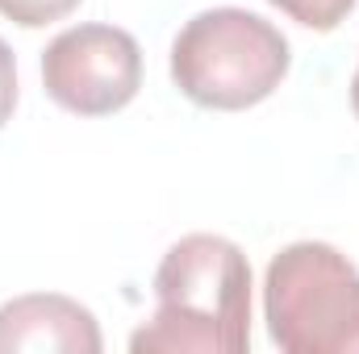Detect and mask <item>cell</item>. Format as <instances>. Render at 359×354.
<instances>
[{"label":"cell","mask_w":359,"mask_h":354,"mask_svg":"<svg viewBox=\"0 0 359 354\" xmlns=\"http://www.w3.org/2000/svg\"><path fill=\"white\" fill-rule=\"evenodd\" d=\"M351 108H355V117H359V67H355V80H351Z\"/></svg>","instance_id":"9c48e42d"},{"label":"cell","mask_w":359,"mask_h":354,"mask_svg":"<svg viewBox=\"0 0 359 354\" xmlns=\"http://www.w3.org/2000/svg\"><path fill=\"white\" fill-rule=\"evenodd\" d=\"M276 4L284 17H292L297 25H305V29H334V25H343L347 21V13L355 8V0H268Z\"/></svg>","instance_id":"8992f818"},{"label":"cell","mask_w":359,"mask_h":354,"mask_svg":"<svg viewBox=\"0 0 359 354\" xmlns=\"http://www.w3.org/2000/svg\"><path fill=\"white\" fill-rule=\"evenodd\" d=\"M42 88L80 117H109L142 88V50L117 25L63 29L42 50Z\"/></svg>","instance_id":"277c9868"},{"label":"cell","mask_w":359,"mask_h":354,"mask_svg":"<svg viewBox=\"0 0 359 354\" xmlns=\"http://www.w3.org/2000/svg\"><path fill=\"white\" fill-rule=\"evenodd\" d=\"M80 0H0V13L25 29H38V25H50V21H63Z\"/></svg>","instance_id":"52a82bcc"},{"label":"cell","mask_w":359,"mask_h":354,"mask_svg":"<svg viewBox=\"0 0 359 354\" xmlns=\"http://www.w3.org/2000/svg\"><path fill=\"white\" fill-rule=\"evenodd\" d=\"M100 325L84 304L34 292L0 304V354H100Z\"/></svg>","instance_id":"5b68a950"},{"label":"cell","mask_w":359,"mask_h":354,"mask_svg":"<svg viewBox=\"0 0 359 354\" xmlns=\"http://www.w3.org/2000/svg\"><path fill=\"white\" fill-rule=\"evenodd\" d=\"M13 108H17V59H13L8 42L0 38V129L13 117Z\"/></svg>","instance_id":"ba28073f"},{"label":"cell","mask_w":359,"mask_h":354,"mask_svg":"<svg viewBox=\"0 0 359 354\" xmlns=\"http://www.w3.org/2000/svg\"><path fill=\"white\" fill-rule=\"evenodd\" d=\"M288 38L247 8H205L172 42V80L201 104L238 113L268 100L288 76Z\"/></svg>","instance_id":"7a4b0ae2"},{"label":"cell","mask_w":359,"mask_h":354,"mask_svg":"<svg viewBox=\"0 0 359 354\" xmlns=\"http://www.w3.org/2000/svg\"><path fill=\"white\" fill-rule=\"evenodd\" d=\"M251 346V263L217 234H188L155 271V313L134 354H243Z\"/></svg>","instance_id":"6da1fadb"},{"label":"cell","mask_w":359,"mask_h":354,"mask_svg":"<svg viewBox=\"0 0 359 354\" xmlns=\"http://www.w3.org/2000/svg\"><path fill=\"white\" fill-rule=\"evenodd\" d=\"M268 334L288 354H359V271L330 242H292L268 263Z\"/></svg>","instance_id":"3957f363"}]
</instances>
